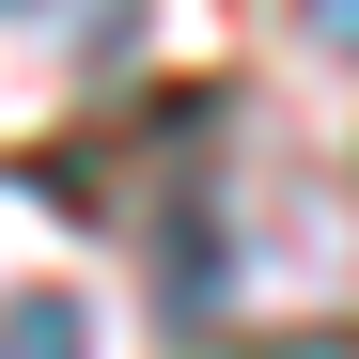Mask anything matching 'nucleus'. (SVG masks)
Wrapping results in <instances>:
<instances>
[{
    "instance_id": "nucleus-2",
    "label": "nucleus",
    "mask_w": 359,
    "mask_h": 359,
    "mask_svg": "<svg viewBox=\"0 0 359 359\" xmlns=\"http://www.w3.org/2000/svg\"><path fill=\"white\" fill-rule=\"evenodd\" d=\"M0 359H94V313L79 297H0Z\"/></svg>"
},
{
    "instance_id": "nucleus-1",
    "label": "nucleus",
    "mask_w": 359,
    "mask_h": 359,
    "mask_svg": "<svg viewBox=\"0 0 359 359\" xmlns=\"http://www.w3.org/2000/svg\"><path fill=\"white\" fill-rule=\"evenodd\" d=\"M0 16H32V32H63L79 63H126V47H141V0H0Z\"/></svg>"
},
{
    "instance_id": "nucleus-3",
    "label": "nucleus",
    "mask_w": 359,
    "mask_h": 359,
    "mask_svg": "<svg viewBox=\"0 0 359 359\" xmlns=\"http://www.w3.org/2000/svg\"><path fill=\"white\" fill-rule=\"evenodd\" d=\"M297 16H313V47H328V63H359V0H297Z\"/></svg>"
}]
</instances>
